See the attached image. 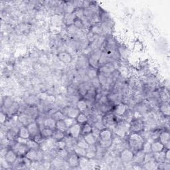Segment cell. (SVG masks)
I'll use <instances>...</instances> for the list:
<instances>
[{"label":"cell","instance_id":"1","mask_svg":"<svg viewBox=\"0 0 170 170\" xmlns=\"http://www.w3.org/2000/svg\"><path fill=\"white\" fill-rule=\"evenodd\" d=\"M128 144L131 150L138 151L142 149L144 144V139L138 133H132L129 136Z\"/></svg>","mask_w":170,"mask_h":170},{"label":"cell","instance_id":"2","mask_svg":"<svg viewBox=\"0 0 170 170\" xmlns=\"http://www.w3.org/2000/svg\"><path fill=\"white\" fill-rule=\"evenodd\" d=\"M112 132L107 128H104L101 130L99 136V143L100 145L104 148H108L112 145Z\"/></svg>","mask_w":170,"mask_h":170},{"label":"cell","instance_id":"3","mask_svg":"<svg viewBox=\"0 0 170 170\" xmlns=\"http://www.w3.org/2000/svg\"><path fill=\"white\" fill-rule=\"evenodd\" d=\"M144 129V122L140 118H133L129 124V131L131 133H139Z\"/></svg>","mask_w":170,"mask_h":170},{"label":"cell","instance_id":"4","mask_svg":"<svg viewBox=\"0 0 170 170\" xmlns=\"http://www.w3.org/2000/svg\"><path fill=\"white\" fill-rule=\"evenodd\" d=\"M11 149L14 151L18 156L25 155L27 151L29 150L27 144L20 143V142L17 141H15V144L11 145Z\"/></svg>","mask_w":170,"mask_h":170},{"label":"cell","instance_id":"5","mask_svg":"<svg viewBox=\"0 0 170 170\" xmlns=\"http://www.w3.org/2000/svg\"><path fill=\"white\" fill-rule=\"evenodd\" d=\"M117 116L112 112H108L104 115L102 118V122L105 128L107 126H115L118 121H117Z\"/></svg>","mask_w":170,"mask_h":170},{"label":"cell","instance_id":"6","mask_svg":"<svg viewBox=\"0 0 170 170\" xmlns=\"http://www.w3.org/2000/svg\"><path fill=\"white\" fill-rule=\"evenodd\" d=\"M134 152L130 149H124L123 150L120 154V159L122 162V163H128L131 162L133 158H134Z\"/></svg>","mask_w":170,"mask_h":170},{"label":"cell","instance_id":"7","mask_svg":"<svg viewBox=\"0 0 170 170\" xmlns=\"http://www.w3.org/2000/svg\"><path fill=\"white\" fill-rule=\"evenodd\" d=\"M43 154H41V151L39 150H31L29 149L25 154V157L31 160V162H35V161H38L41 159Z\"/></svg>","mask_w":170,"mask_h":170},{"label":"cell","instance_id":"8","mask_svg":"<svg viewBox=\"0 0 170 170\" xmlns=\"http://www.w3.org/2000/svg\"><path fill=\"white\" fill-rule=\"evenodd\" d=\"M81 126L78 123L75 124L70 128H68V132L70 135L75 139H78L81 135Z\"/></svg>","mask_w":170,"mask_h":170},{"label":"cell","instance_id":"9","mask_svg":"<svg viewBox=\"0 0 170 170\" xmlns=\"http://www.w3.org/2000/svg\"><path fill=\"white\" fill-rule=\"evenodd\" d=\"M159 141L163 144L165 146V148L169 149V142H170V135L168 131L161 132L159 137Z\"/></svg>","mask_w":170,"mask_h":170},{"label":"cell","instance_id":"10","mask_svg":"<svg viewBox=\"0 0 170 170\" xmlns=\"http://www.w3.org/2000/svg\"><path fill=\"white\" fill-rule=\"evenodd\" d=\"M127 109H128L127 105L124 102H120L114 107L113 109L114 114H115L117 117H121L123 114L125 113Z\"/></svg>","mask_w":170,"mask_h":170},{"label":"cell","instance_id":"11","mask_svg":"<svg viewBox=\"0 0 170 170\" xmlns=\"http://www.w3.org/2000/svg\"><path fill=\"white\" fill-rule=\"evenodd\" d=\"M20 128H18L17 126L12 127L7 132L6 137L7 139L10 141L12 140H16L18 137V133H19V130Z\"/></svg>","mask_w":170,"mask_h":170},{"label":"cell","instance_id":"12","mask_svg":"<svg viewBox=\"0 0 170 170\" xmlns=\"http://www.w3.org/2000/svg\"><path fill=\"white\" fill-rule=\"evenodd\" d=\"M65 110V112L64 113L65 116H67L68 118H71L73 119H76L78 115L81 112L80 110L77 108H75L74 107H69L67 108Z\"/></svg>","mask_w":170,"mask_h":170},{"label":"cell","instance_id":"13","mask_svg":"<svg viewBox=\"0 0 170 170\" xmlns=\"http://www.w3.org/2000/svg\"><path fill=\"white\" fill-rule=\"evenodd\" d=\"M165 146L163 144L161 143L159 140L153 141L151 143V152L154 154L159 153L160 151L164 150Z\"/></svg>","mask_w":170,"mask_h":170},{"label":"cell","instance_id":"14","mask_svg":"<svg viewBox=\"0 0 170 170\" xmlns=\"http://www.w3.org/2000/svg\"><path fill=\"white\" fill-rule=\"evenodd\" d=\"M4 158L8 164H13L17 158V155L14 151L11 149L7 151Z\"/></svg>","mask_w":170,"mask_h":170},{"label":"cell","instance_id":"15","mask_svg":"<svg viewBox=\"0 0 170 170\" xmlns=\"http://www.w3.org/2000/svg\"><path fill=\"white\" fill-rule=\"evenodd\" d=\"M27 127L28 128L29 132L30 133L31 138H33L36 134H37L38 133L40 132L39 126L37 122H31Z\"/></svg>","mask_w":170,"mask_h":170},{"label":"cell","instance_id":"16","mask_svg":"<svg viewBox=\"0 0 170 170\" xmlns=\"http://www.w3.org/2000/svg\"><path fill=\"white\" fill-rule=\"evenodd\" d=\"M17 118L18 122L21 124V125H24V126H27L30 123L32 122L31 118L29 115H27L25 112L21 113L20 115L18 116Z\"/></svg>","mask_w":170,"mask_h":170},{"label":"cell","instance_id":"17","mask_svg":"<svg viewBox=\"0 0 170 170\" xmlns=\"http://www.w3.org/2000/svg\"><path fill=\"white\" fill-rule=\"evenodd\" d=\"M145 155L146 154L142 151V150L137 151L136 154L134 155V158H133L132 161L136 165H140L144 162Z\"/></svg>","mask_w":170,"mask_h":170},{"label":"cell","instance_id":"18","mask_svg":"<svg viewBox=\"0 0 170 170\" xmlns=\"http://www.w3.org/2000/svg\"><path fill=\"white\" fill-rule=\"evenodd\" d=\"M79 159L80 157L78 156L75 152L71 154L68 158V164L69 166L75 168L79 165Z\"/></svg>","mask_w":170,"mask_h":170},{"label":"cell","instance_id":"19","mask_svg":"<svg viewBox=\"0 0 170 170\" xmlns=\"http://www.w3.org/2000/svg\"><path fill=\"white\" fill-rule=\"evenodd\" d=\"M76 19L74 13H67L64 16L63 21L67 26H71L74 24V22Z\"/></svg>","mask_w":170,"mask_h":170},{"label":"cell","instance_id":"20","mask_svg":"<svg viewBox=\"0 0 170 170\" xmlns=\"http://www.w3.org/2000/svg\"><path fill=\"white\" fill-rule=\"evenodd\" d=\"M57 121H55L52 117L47 118L43 122V126L45 128H49L54 130L56 129Z\"/></svg>","mask_w":170,"mask_h":170},{"label":"cell","instance_id":"21","mask_svg":"<svg viewBox=\"0 0 170 170\" xmlns=\"http://www.w3.org/2000/svg\"><path fill=\"white\" fill-rule=\"evenodd\" d=\"M58 57L59 60L65 64H69L72 62V60L71 55L67 52L60 53L58 55Z\"/></svg>","mask_w":170,"mask_h":170},{"label":"cell","instance_id":"22","mask_svg":"<svg viewBox=\"0 0 170 170\" xmlns=\"http://www.w3.org/2000/svg\"><path fill=\"white\" fill-rule=\"evenodd\" d=\"M90 31L96 35H100L104 33V28L101 24H96L90 27Z\"/></svg>","mask_w":170,"mask_h":170},{"label":"cell","instance_id":"23","mask_svg":"<svg viewBox=\"0 0 170 170\" xmlns=\"http://www.w3.org/2000/svg\"><path fill=\"white\" fill-rule=\"evenodd\" d=\"M18 136L25 139H30L31 136L29 132L28 128L27 126H22L20 128L19 133H18Z\"/></svg>","mask_w":170,"mask_h":170},{"label":"cell","instance_id":"24","mask_svg":"<svg viewBox=\"0 0 170 170\" xmlns=\"http://www.w3.org/2000/svg\"><path fill=\"white\" fill-rule=\"evenodd\" d=\"M160 112L162 113L163 116L169 117V104L168 102H163V104L160 106L159 108Z\"/></svg>","mask_w":170,"mask_h":170},{"label":"cell","instance_id":"25","mask_svg":"<svg viewBox=\"0 0 170 170\" xmlns=\"http://www.w3.org/2000/svg\"><path fill=\"white\" fill-rule=\"evenodd\" d=\"M155 160L158 163H162L165 162V151L163 150L159 153L154 154Z\"/></svg>","mask_w":170,"mask_h":170},{"label":"cell","instance_id":"26","mask_svg":"<svg viewBox=\"0 0 170 170\" xmlns=\"http://www.w3.org/2000/svg\"><path fill=\"white\" fill-rule=\"evenodd\" d=\"M76 120L79 124H84L89 122V117L84 112H81L76 117Z\"/></svg>","mask_w":170,"mask_h":170},{"label":"cell","instance_id":"27","mask_svg":"<svg viewBox=\"0 0 170 170\" xmlns=\"http://www.w3.org/2000/svg\"><path fill=\"white\" fill-rule=\"evenodd\" d=\"M65 132H63L61 131H59L58 130L54 131L53 132V134L52 136V138L55 140L56 142H58V141H61L63 140L64 138H65V134H64Z\"/></svg>","mask_w":170,"mask_h":170},{"label":"cell","instance_id":"28","mask_svg":"<svg viewBox=\"0 0 170 170\" xmlns=\"http://www.w3.org/2000/svg\"><path fill=\"white\" fill-rule=\"evenodd\" d=\"M83 137L85 140H86V142L89 144V145L95 144L96 143V142H97V139H96L94 136V135L92 134V132L89 133V134L84 135Z\"/></svg>","mask_w":170,"mask_h":170},{"label":"cell","instance_id":"29","mask_svg":"<svg viewBox=\"0 0 170 170\" xmlns=\"http://www.w3.org/2000/svg\"><path fill=\"white\" fill-rule=\"evenodd\" d=\"M92 130H93V126L89 123L86 122L84 124V125L81 128V135L84 136L85 134H89V133L92 132Z\"/></svg>","mask_w":170,"mask_h":170},{"label":"cell","instance_id":"30","mask_svg":"<svg viewBox=\"0 0 170 170\" xmlns=\"http://www.w3.org/2000/svg\"><path fill=\"white\" fill-rule=\"evenodd\" d=\"M56 129L59 131H61L65 133L66 132L68 131V128H67L65 121H64V120H59V121L57 122Z\"/></svg>","mask_w":170,"mask_h":170},{"label":"cell","instance_id":"31","mask_svg":"<svg viewBox=\"0 0 170 170\" xmlns=\"http://www.w3.org/2000/svg\"><path fill=\"white\" fill-rule=\"evenodd\" d=\"M53 132H54L53 130L49 129V128H44L43 129L41 130V134L45 139L50 138L53 134Z\"/></svg>","mask_w":170,"mask_h":170},{"label":"cell","instance_id":"32","mask_svg":"<svg viewBox=\"0 0 170 170\" xmlns=\"http://www.w3.org/2000/svg\"><path fill=\"white\" fill-rule=\"evenodd\" d=\"M76 108L79 109L81 112H83L84 111L88 108V105L86 100H79L76 103Z\"/></svg>","mask_w":170,"mask_h":170},{"label":"cell","instance_id":"33","mask_svg":"<svg viewBox=\"0 0 170 170\" xmlns=\"http://www.w3.org/2000/svg\"><path fill=\"white\" fill-rule=\"evenodd\" d=\"M144 167L146 169H158V163L155 160L149 161L144 163Z\"/></svg>","mask_w":170,"mask_h":170},{"label":"cell","instance_id":"34","mask_svg":"<svg viewBox=\"0 0 170 170\" xmlns=\"http://www.w3.org/2000/svg\"><path fill=\"white\" fill-rule=\"evenodd\" d=\"M76 146L80 147V148H84V149H87L89 148V144L87 143V142H86V140H85L83 136H82V137H79L78 138V140L76 142Z\"/></svg>","mask_w":170,"mask_h":170},{"label":"cell","instance_id":"35","mask_svg":"<svg viewBox=\"0 0 170 170\" xmlns=\"http://www.w3.org/2000/svg\"><path fill=\"white\" fill-rule=\"evenodd\" d=\"M51 117L54 119L55 121L57 122V121H59V120H65V115L61 111H56L52 114Z\"/></svg>","mask_w":170,"mask_h":170},{"label":"cell","instance_id":"36","mask_svg":"<svg viewBox=\"0 0 170 170\" xmlns=\"http://www.w3.org/2000/svg\"><path fill=\"white\" fill-rule=\"evenodd\" d=\"M74 152L78 155L79 156V157H85L86 155V150L80 148V147L77 146L76 145V146L74 148Z\"/></svg>","mask_w":170,"mask_h":170},{"label":"cell","instance_id":"37","mask_svg":"<svg viewBox=\"0 0 170 170\" xmlns=\"http://www.w3.org/2000/svg\"><path fill=\"white\" fill-rule=\"evenodd\" d=\"M27 146H28V148L31 150H39V144L37 142H35L33 140H29L27 142Z\"/></svg>","mask_w":170,"mask_h":170},{"label":"cell","instance_id":"38","mask_svg":"<svg viewBox=\"0 0 170 170\" xmlns=\"http://www.w3.org/2000/svg\"><path fill=\"white\" fill-rule=\"evenodd\" d=\"M90 163V159L86 158V156L85 157H81L79 159V166H81V168H85L86 167L89 166Z\"/></svg>","mask_w":170,"mask_h":170},{"label":"cell","instance_id":"39","mask_svg":"<svg viewBox=\"0 0 170 170\" xmlns=\"http://www.w3.org/2000/svg\"><path fill=\"white\" fill-rule=\"evenodd\" d=\"M74 13L76 18L79 19H82V17H85V13H84V9L83 8H76L74 11Z\"/></svg>","mask_w":170,"mask_h":170},{"label":"cell","instance_id":"40","mask_svg":"<svg viewBox=\"0 0 170 170\" xmlns=\"http://www.w3.org/2000/svg\"><path fill=\"white\" fill-rule=\"evenodd\" d=\"M142 151H144L145 154H148L151 152V143L150 142H144V144L142 146Z\"/></svg>","mask_w":170,"mask_h":170},{"label":"cell","instance_id":"41","mask_svg":"<svg viewBox=\"0 0 170 170\" xmlns=\"http://www.w3.org/2000/svg\"><path fill=\"white\" fill-rule=\"evenodd\" d=\"M73 25H74L76 27V28H77L78 29H79V30L85 28L83 23H82V20L81 19H79V18H76V19L75 20Z\"/></svg>","mask_w":170,"mask_h":170},{"label":"cell","instance_id":"42","mask_svg":"<svg viewBox=\"0 0 170 170\" xmlns=\"http://www.w3.org/2000/svg\"><path fill=\"white\" fill-rule=\"evenodd\" d=\"M33 140L36 142H37L38 144H42L44 140H45L44 137L42 136V135H41V132L39 133H38L37 134H36L33 137Z\"/></svg>","mask_w":170,"mask_h":170},{"label":"cell","instance_id":"43","mask_svg":"<svg viewBox=\"0 0 170 170\" xmlns=\"http://www.w3.org/2000/svg\"><path fill=\"white\" fill-rule=\"evenodd\" d=\"M88 76L89 79H93L94 78L97 77L98 75H97V71H96V69L94 68H91V69H89L88 71Z\"/></svg>","mask_w":170,"mask_h":170},{"label":"cell","instance_id":"44","mask_svg":"<svg viewBox=\"0 0 170 170\" xmlns=\"http://www.w3.org/2000/svg\"><path fill=\"white\" fill-rule=\"evenodd\" d=\"M64 121H65L66 125L67 126V128H70L71 126H72L73 124H76L75 122V119H73V118H65V120H64Z\"/></svg>","mask_w":170,"mask_h":170},{"label":"cell","instance_id":"45","mask_svg":"<svg viewBox=\"0 0 170 170\" xmlns=\"http://www.w3.org/2000/svg\"><path fill=\"white\" fill-rule=\"evenodd\" d=\"M100 130H99L98 128L94 127H93V130H92V134L94 135V136L96 137V139L99 138V136H100Z\"/></svg>","mask_w":170,"mask_h":170},{"label":"cell","instance_id":"46","mask_svg":"<svg viewBox=\"0 0 170 170\" xmlns=\"http://www.w3.org/2000/svg\"><path fill=\"white\" fill-rule=\"evenodd\" d=\"M6 118H7V114L6 113H4L3 111H2L1 116H0V121H1V123L2 124L6 122Z\"/></svg>","mask_w":170,"mask_h":170}]
</instances>
